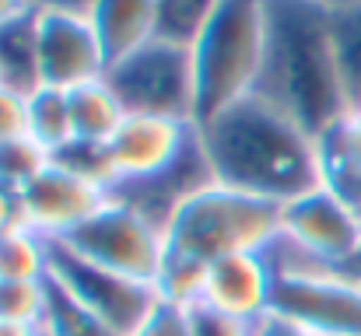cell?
Here are the masks:
<instances>
[{"mask_svg":"<svg viewBox=\"0 0 361 336\" xmlns=\"http://www.w3.org/2000/svg\"><path fill=\"white\" fill-rule=\"evenodd\" d=\"M109 200H113V189L106 182L53 158L18 193V211L25 228L56 242V238H67L74 228H81L88 218H95Z\"/></svg>","mask_w":361,"mask_h":336,"instance_id":"8","label":"cell"},{"mask_svg":"<svg viewBox=\"0 0 361 336\" xmlns=\"http://www.w3.org/2000/svg\"><path fill=\"white\" fill-rule=\"evenodd\" d=\"M281 235V204L211 182L197 189L165 228L169 256L214 263L235 252H263Z\"/></svg>","mask_w":361,"mask_h":336,"instance_id":"4","label":"cell"},{"mask_svg":"<svg viewBox=\"0 0 361 336\" xmlns=\"http://www.w3.org/2000/svg\"><path fill=\"white\" fill-rule=\"evenodd\" d=\"M281 235L316 263L341 270L361 249V214L330 189L316 186L281 207Z\"/></svg>","mask_w":361,"mask_h":336,"instance_id":"10","label":"cell"},{"mask_svg":"<svg viewBox=\"0 0 361 336\" xmlns=\"http://www.w3.org/2000/svg\"><path fill=\"white\" fill-rule=\"evenodd\" d=\"M274 312L302 323L316 336H361V284L341 270L277 277Z\"/></svg>","mask_w":361,"mask_h":336,"instance_id":"9","label":"cell"},{"mask_svg":"<svg viewBox=\"0 0 361 336\" xmlns=\"http://www.w3.org/2000/svg\"><path fill=\"white\" fill-rule=\"evenodd\" d=\"M126 116H158L176 123H197V74L193 49L172 39H151L126 60L106 70Z\"/></svg>","mask_w":361,"mask_h":336,"instance_id":"5","label":"cell"},{"mask_svg":"<svg viewBox=\"0 0 361 336\" xmlns=\"http://www.w3.org/2000/svg\"><path fill=\"white\" fill-rule=\"evenodd\" d=\"M326 11H348V7H361V0H319Z\"/></svg>","mask_w":361,"mask_h":336,"instance_id":"35","label":"cell"},{"mask_svg":"<svg viewBox=\"0 0 361 336\" xmlns=\"http://www.w3.org/2000/svg\"><path fill=\"white\" fill-rule=\"evenodd\" d=\"M49 280L63 294H71L81 309H88L92 316H99L123 336L137 333L161 301L154 284L113 273V270L78 256L63 242H49Z\"/></svg>","mask_w":361,"mask_h":336,"instance_id":"7","label":"cell"},{"mask_svg":"<svg viewBox=\"0 0 361 336\" xmlns=\"http://www.w3.org/2000/svg\"><path fill=\"white\" fill-rule=\"evenodd\" d=\"M358 214H361V211H358Z\"/></svg>","mask_w":361,"mask_h":336,"instance_id":"37","label":"cell"},{"mask_svg":"<svg viewBox=\"0 0 361 336\" xmlns=\"http://www.w3.org/2000/svg\"><path fill=\"white\" fill-rule=\"evenodd\" d=\"M0 88H4V81H0Z\"/></svg>","mask_w":361,"mask_h":336,"instance_id":"36","label":"cell"},{"mask_svg":"<svg viewBox=\"0 0 361 336\" xmlns=\"http://www.w3.org/2000/svg\"><path fill=\"white\" fill-rule=\"evenodd\" d=\"M21 224V211H18V193L0 186V235Z\"/></svg>","mask_w":361,"mask_h":336,"instance_id":"29","label":"cell"},{"mask_svg":"<svg viewBox=\"0 0 361 336\" xmlns=\"http://www.w3.org/2000/svg\"><path fill=\"white\" fill-rule=\"evenodd\" d=\"M348 130H351V137H355V144H358V151H361V109L348 112Z\"/></svg>","mask_w":361,"mask_h":336,"instance_id":"34","label":"cell"},{"mask_svg":"<svg viewBox=\"0 0 361 336\" xmlns=\"http://www.w3.org/2000/svg\"><path fill=\"white\" fill-rule=\"evenodd\" d=\"M49 161H53V154L46 147H39L32 137L7 140V144H0V186L21 193Z\"/></svg>","mask_w":361,"mask_h":336,"instance_id":"23","label":"cell"},{"mask_svg":"<svg viewBox=\"0 0 361 336\" xmlns=\"http://www.w3.org/2000/svg\"><path fill=\"white\" fill-rule=\"evenodd\" d=\"M334 53H337V74L348 112L361 109V7L334 11Z\"/></svg>","mask_w":361,"mask_h":336,"instance_id":"20","label":"cell"},{"mask_svg":"<svg viewBox=\"0 0 361 336\" xmlns=\"http://www.w3.org/2000/svg\"><path fill=\"white\" fill-rule=\"evenodd\" d=\"M28 137V95L0 88V144Z\"/></svg>","mask_w":361,"mask_h":336,"instance_id":"27","label":"cell"},{"mask_svg":"<svg viewBox=\"0 0 361 336\" xmlns=\"http://www.w3.org/2000/svg\"><path fill=\"white\" fill-rule=\"evenodd\" d=\"M49 305V277L46 280H0V323L42 326Z\"/></svg>","mask_w":361,"mask_h":336,"instance_id":"22","label":"cell"},{"mask_svg":"<svg viewBox=\"0 0 361 336\" xmlns=\"http://www.w3.org/2000/svg\"><path fill=\"white\" fill-rule=\"evenodd\" d=\"M316 161H319V186L361 211V151L348 130V116L316 137Z\"/></svg>","mask_w":361,"mask_h":336,"instance_id":"17","label":"cell"},{"mask_svg":"<svg viewBox=\"0 0 361 336\" xmlns=\"http://www.w3.org/2000/svg\"><path fill=\"white\" fill-rule=\"evenodd\" d=\"M193 133H197V126H190V123L158 119V116H126L120 130L113 133V140L102 147L109 189L165 172L186 151Z\"/></svg>","mask_w":361,"mask_h":336,"instance_id":"11","label":"cell"},{"mask_svg":"<svg viewBox=\"0 0 361 336\" xmlns=\"http://www.w3.org/2000/svg\"><path fill=\"white\" fill-rule=\"evenodd\" d=\"M25 11H32L28 0H0V25H7L11 18H18V14H25Z\"/></svg>","mask_w":361,"mask_h":336,"instance_id":"31","label":"cell"},{"mask_svg":"<svg viewBox=\"0 0 361 336\" xmlns=\"http://www.w3.org/2000/svg\"><path fill=\"white\" fill-rule=\"evenodd\" d=\"M214 182L249 197L288 204L319 186L316 140L256 95L197 126Z\"/></svg>","mask_w":361,"mask_h":336,"instance_id":"2","label":"cell"},{"mask_svg":"<svg viewBox=\"0 0 361 336\" xmlns=\"http://www.w3.org/2000/svg\"><path fill=\"white\" fill-rule=\"evenodd\" d=\"M256 336H316L312 330H305L302 323L281 316V312H270L256 323Z\"/></svg>","mask_w":361,"mask_h":336,"instance_id":"28","label":"cell"},{"mask_svg":"<svg viewBox=\"0 0 361 336\" xmlns=\"http://www.w3.org/2000/svg\"><path fill=\"white\" fill-rule=\"evenodd\" d=\"M42 333L46 336H123L109 323H102L99 316H92L88 309H81L53 280H49V305H46Z\"/></svg>","mask_w":361,"mask_h":336,"instance_id":"21","label":"cell"},{"mask_svg":"<svg viewBox=\"0 0 361 336\" xmlns=\"http://www.w3.org/2000/svg\"><path fill=\"white\" fill-rule=\"evenodd\" d=\"M158 4V35L172 42H193L218 7V0H154Z\"/></svg>","mask_w":361,"mask_h":336,"instance_id":"24","label":"cell"},{"mask_svg":"<svg viewBox=\"0 0 361 336\" xmlns=\"http://www.w3.org/2000/svg\"><path fill=\"white\" fill-rule=\"evenodd\" d=\"M67 249H74L78 256L123 273L130 280H144L154 284L165 256H169V242H165V228L144 218L140 211L126 207L120 200H109L95 218L74 228L67 238H56Z\"/></svg>","mask_w":361,"mask_h":336,"instance_id":"6","label":"cell"},{"mask_svg":"<svg viewBox=\"0 0 361 336\" xmlns=\"http://www.w3.org/2000/svg\"><path fill=\"white\" fill-rule=\"evenodd\" d=\"M99 0H28V7L35 11H74V14H92Z\"/></svg>","mask_w":361,"mask_h":336,"instance_id":"30","label":"cell"},{"mask_svg":"<svg viewBox=\"0 0 361 336\" xmlns=\"http://www.w3.org/2000/svg\"><path fill=\"white\" fill-rule=\"evenodd\" d=\"M190 319H193V336H256V323H242L232 316H221L207 305H197L190 309Z\"/></svg>","mask_w":361,"mask_h":336,"instance_id":"26","label":"cell"},{"mask_svg":"<svg viewBox=\"0 0 361 336\" xmlns=\"http://www.w3.org/2000/svg\"><path fill=\"white\" fill-rule=\"evenodd\" d=\"M0 336H46L42 326H21V323H0Z\"/></svg>","mask_w":361,"mask_h":336,"instance_id":"32","label":"cell"},{"mask_svg":"<svg viewBox=\"0 0 361 336\" xmlns=\"http://www.w3.org/2000/svg\"><path fill=\"white\" fill-rule=\"evenodd\" d=\"M28 137H32L39 147H46L53 158L74 144L67 92L42 85L35 95H28Z\"/></svg>","mask_w":361,"mask_h":336,"instance_id":"18","label":"cell"},{"mask_svg":"<svg viewBox=\"0 0 361 336\" xmlns=\"http://www.w3.org/2000/svg\"><path fill=\"white\" fill-rule=\"evenodd\" d=\"M190 49L197 74L193 126H204L256 88L263 60V0H218Z\"/></svg>","mask_w":361,"mask_h":336,"instance_id":"3","label":"cell"},{"mask_svg":"<svg viewBox=\"0 0 361 336\" xmlns=\"http://www.w3.org/2000/svg\"><path fill=\"white\" fill-rule=\"evenodd\" d=\"M67 106H71V126H74V144H92V147H106L113 140V133L120 130L126 119L116 92L109 88L106 77L99 81H85L78 88L67 92Z\"/></svg>","mask_w":361,"mask_h":336,"instance_id":"16","label":"cell"},{"mask_svg":"<svg viewBox=\"0 0 361 336\" xmlns=\"http://www.w3.org/2000/svg\"><path fill=\"white\" fill-rule=\"evenodd\" d=\"M0 81L18 95H35L42 88L35 7L0 25Z\"/></svg>","mask_w":361,"mask_h":336,"instance_id":"15","label":"cell"},{"mask_svg":"<svg viewBox=\"0 0 361 336\" xmlns=\"http://www.w3.org/2000/svg\"><path fill=\"white\" fill-rule=\"evenodd\" d=\"M133 336H193L190 309H183V305H169V301H158V309L147 316V323H144Z\"/></svg>","mask_w":361,"mask_h":336,"instance_id":"25","label":"cell"},{"mask_svg":"<svg viewBox=\"0 0 361 336\" xmlns=\"http://www.w3.org/2000/svg\"><path fill=\"white\" fill-rule=\"evenodd\" d=\"M95 35L106 49L109 67L158 39V4L154 0H99L92 7Z\"/></svg>","mask_w":361,"mask_h":336,"instance_id":"14","label":"cell"},{"mask_svg":"<svg viewBox=\"0 0 361 336\" xmlns=\"http://www.w3.org/2000/svg\"><path fill=\"white\" fill-rule=\"evenodd\" d=\"M35 21H39V67L46 88L71 92L85 81L106 77L109 60L88 14L35 11Z\"/></svg>","mask_w":361,"mask_h":336,"instance_id":"12","label":"cell"},{"mask_svg":"<svg viewBox=\"0 0 361 336\" xmlns=\"http://www.w3.org/2000/svg\"><path fill=\"white\" fill-rule=\"evenodd\" d=\"M274 270L263 252H235L207 263L200 305L242 323H259L274 312Z\"/></svg>","mask_w":361,"mask_h":336,"instance_id":"13","label":"cell"},{"mask_svg":"<svg viewBox=\"0 0 361 336\" xmlns=\"http://www.w3.org/2000/svg\"><path fill=\"white\" fill-rule=\"evenodd\" d=\"M49 277V238L18 224L0 235V280H46Z\"/></svg>","mask_w":361,"mask_h":336,"instance_id":"19","label":"cell"},{"mask_svg":"<svg viewBox=\"0 0 361 336\" xmlns=\"http://www.w3.org/2000/svg\"><path fill=\"white\" fill-rule=\"evenodd\" d=\"M330 18L334 11L319 0H263V60L252 95L312 140L348 116Z\"/></svg>","mask_w":361,"mask_h":336,"instance_id":"1","label":"cell"},{"mask_svg":"<svg viewBox=\"0 0 361 336\" xmlns=\"http://www.w3.org/2000/svg\"><path fill=\"white\" fill-rule=\"evenodd\" d=\"M341 273H344V277H351L355 284H361V249L348 259V263H344V266H341Z\"/></svg>","mask_w":361,"mask_h":336,"instance_id":"33","label":"cell"}]
</instances>
